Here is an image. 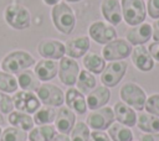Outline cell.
I'll return each instance as SVG.
<instances>
[{
	"label": "cell",
	"instance_id": "ba28073f",
	"mask_svg": "<svg viewBox=\"0 0 159 141\" xmlns=\"http://www.w3.org/2000/svg\"><path fill=\"white\" fill-rule=\"evenodd\" d=\"M88 36L96 43L107 45L117 38V31L113 25L104 21H93L88 26Z\"/></svg>",
	"mask_w": 159,
	"mask_h": 141
},
{
	"label": "cell",
	"instance_id": "603a6c76",
	"mask_svg": "<svg viewBox=\"0 0 159 141\" xmlns=\"http://www.w3.org/2000/svg\"><path fill=\"white\" fill-rule=\"evenodd\" d=\"M16 79H17V84L21 88V90H27V92L35 93V92H37V89L41 85V82L39 80V78L36 77L34 70H30V69H25V70L17 73Z\"/></svg>",
	"mask_w": 159,
	"mask_h": 141
},
{
	"label": "cell",
	"instance_id": "ac0fdd59",
	"mask_svg": "<svg viewBox=\"0 0 159 141\" xmlns=\"http://www.w3.org/2000/svg\"><path fill=\"white\" fill-rule=\"evenodd\" d=\"M58 72V63L53 59H40L34 68V73L39 78L40 82H48L57 75Z\"/></svg>",
	"mask_w": 159,
	"mask_h": 141
},
{
	"label": "cell",
	"instance_id": "7c38bea8",
	"mask_svg": "<svg viewBox=\"0 0 159 141\" xmlns=\"http://www.w3.org/2000/svg\"><path fill=\"white\" fill-rule=\"evenodd\" d=\"M114 113L113 109L109 106H103L99 109L93 110L87 116V125L88 127L98 131L107 130L114 122Z\"/></svg>",
	"mask_w": 159,
	"mask_h": 141
},
{
	"label": "cell",
	"instance_id": "cb8c5ba5",
	"mask_svg": "<svg viewBox=\"0 0 159 141\" xmlns=\"http://www.w3.org/2000/svg\"><path fill=\"white\" fill-rule=\"evenodd\" d=\"M138 129L145 134H157L159 132V118L149 114V113H140L137 116Z\"/></svg>",
	"mask_w": 159,
	"mask_h": 141
},
{
	"label": "cell",
	"instance_id": "5bb4252c",
	"mask_svg": "<svg viewBox=\"0 0 159 141\" xmlns=\"http://www.w3.org/2000/svg\"><path fill=\"white\" fill-rule=\"evenodd\" d=\"M89 49V37L88 36H76L68 38L65 42V52L70 58L83 57Z\"/></svg>",
	"mask_w": 159,
	"mask_h": 141
},
{
	"label": "cell",
	"instance_id": "f1b7e54d",
	"mask_svg": "<svg viewBox=\"0 0 159 141\" xmlns=\"http://www.w3.org/2000/svg\"><path fill=\"white\" fill-rule=\"evenodd\" d=\"M56 130L52 125H39L37 127H32L27 137L30 141H51L55 136Z\"/></svg>",
	"mask_w": 159,
	"mask_h": 141
},
{
	"label": "cell",
	"instance_id": "8d00e7d4",
	"mask_svg": "<svg viewBox=\"0 0 159 141\" xmlns=\"http://www.w3.org/2000/svg\"><path fill=\"white\" fill-rule=\"evenodd\" d=\"M89 141H112L111 137L108 136V134L103 132V131H98V130H93L89 134Z\"/></svg>",
	"mask_w": 159,
	"mask_h": 141
},
{
	"label": "cell",
	"instance_id": "6da1fadb",
	"mask_svg": "<svg viewBox=\"0 0 159 141\" xmlns=\"http://www.w3.org/2000/svg\"><path fill=\"white\" fill-rule=\"evenodd\" d=\"M51 19L53 26L58 32L63 35H70L73 32L76 26V15L68 4L58 2L52 6Z\"/></svg>",
	"mask_w": 159,
	"mask_h": 141
},
{
	"label": "cell",
	"instance_id": "9a60e30c",
	"mask_svg": "<svg viewBox=\"0 0 159 141\" xmlns=\"http://www.w3.org/2000/svg\"><path fill=\"white\" fill-rule=\"evenodd\" d=\"M152 38V25L143 22L137 26H132L128 28L125 33V40L132 46H142L147 43Z\"/></svg>",
	"mask_w": 159,
	"mask_h": 141
},
{
	"label": "cell",
	"instance_id": "7bdbcfd3",
	"mask_svg": "<svg viewBox=\"0 0 159 141\" xmlns=\"http://www.w3.org/2000/svg\"><path fill=\"white\" fill-rule=\"evenodd\" d=\"M1 124H4V118H2V114L0 113V125Z\"/></svg>",
	"mask_w": 159,
	"mask_h": 141
},
{
	"label": "cell",
	"instance_id": "d590c367",
	"mask_svg": "<svg viewBox=\"0 0 159 141\" xmlns=\"http://www.w3.org/2000/svg\"><path fill=\"white\" fill-rule=\"evenodd\" d=\"M147 14L152 19H159V0H148L147 2Z\"/></svg>",
	"mask_w": 159,
	"mask_h": 141
},
{
	"label": "cell",
	"instance_id": "ffe728a7",
	"mask_svg": "<svg viewBox=\"0 0 159 141\" xmlns=\"http://www.w3.org/2000/svg\"><path fill=\"white\" fill-rule=\"evenodd\" d=\"M109 99H111V90L107 87L104 85L96 87L91 93L87 94L86 98L87 108H89L91 110L103 108L109 101Z\"/></svg>",
	"mask_w": 159,
	"mask_h": 141
},
{
	"label": "cell",
	"instance_id": "2e32d148",
	"mask_svg": "<svg viewBox=\"0 0 159 141\" xmlns=\"http://www.w3.org/2000/svg\"><path fill=\"white\" fill-rule=\"evenodd\" d=\"M132 62L135 66V68L140 72H149L154 68V59L152 58L149 51L144 45L142 46H134L130 53Z\"/></svg>",
	"mask_w": 159,
	"mask_h": 141
},
{
	"label": "cell",
	"instance_id": "60d3db41",
	"mask_svg": "<svg viewBox=\"0 0 159 141\" xmlns=\"http://www.w3.org/2000/svg\"><path fill=\"white\" fill-rule=\"evenodd\" d=\"M51 141H71L70 136L66 134H55V136L51 139Z\"/></svg>",
	"mask_w": 159,
	"mask_h": 141
},
{
	"label": "cell",
	"instance_id": "f546056e",
	"mask_svg": "<svg viewBox=\"0 0 159 141\" xmlns=\"http://www.w3.org/2000/svg\"><path fill=\"white\" fill-rule=\"evenodd\" d=\"M56 118V110L52 106H42L34 114V122L37 125H50L52 121H55Z\"/></svg>",
	"mask_w": 159,
	"mask_h": 141
},
{
	"label": "cell",
	"instance_id": "4316f807",
	"mask_svg": "<svg viewBox=\"0 0 159 141\" xmlns=\"http://www.w3.org/2000/svg\"><path fill=\"white\" fill-rule=\"evenodd\" d=\"M96 84H97L96 78L91 72H88L86 69L80 70V74H78L77 80H76V87L82 94L91 93L96 88Z\"/></svg>",
	"mask_w": 159,
	"mask_h": 141
},
{
	"label": "cell",
	"instance_id": "277c9868",
	"mask_svg": "<svg viewBox=\"0 0 159 141\" xmlns=\"http://www.w3.org/2000/svg\"><path fill=\"white\" fill-rule=\"evenodd\" d=\"M4 19L6 24L14 30H26L31 24L30 11L20 4H10L4 10Z\"/></svg>",
	"mask_w": 159,
	"mask_h": 141
},
{
	"label": "cell",
	"instance_id": "4dcf8cb0",
	"mask_svg": "<svg viewBox=\"0 0 159 141\" xmlns=\"http://www.w3.org/2000/svg\"><path fill=\"white\" fill-rule=\"evenodd\" d=\"M17 88H19L17 79L14 74L4 70L0 72V92L10 94V93L17 92Z\"/></svg>",
	"mask_w": 159,
	"mask_h": 141
},
{
	"label": "cell",
	"instance_id": "8fae6325",
	"mask_svg": "<svg viewBox=\"0 0 159 141\" xmlns=\"http://www.w3.org/2000/svg\"><path fill=\"white\" fill-rule=\"evenodd\" d=\"M80 70L81 69H80V64L77 63V61L66 56L60 59L57 75L62 84L67 87H73L76 85V80L80 74Z\"/></svg>",
	"mask_w": 159,
	"mask_h": 141
},
{
	"label": "cell",
	"instance_id": "e0dca14e",
	"mask_svg": "<svg viewBox=\"0 0 159 141\" xmlns=\"http://www.w3.org/2000/svg\"><path fill=\"white\" fill-rule=\"evenodd\" d=\"M101 12L106 21L113 26H117L122 22V7L119 0H102Z\"/></svg>",
	"mask_w": 159,
	"mask_h": 141
},
{
	"label": "cell",
	"instance_id": "f35d334b",
	"mask_svg": "<svg viewBox=\"0 0 159 141\" xmlns=\"http://www.w3.org/2000/svg\"><path fill=\"white\" fill-rule=\"evenodd\" d=\"M152 38L159 41V19H157L152 25Z\"/></svg>",
	"mask_w": 159,
	"mask_h": 141
},
{
	"label": "cell",
	"instance_id": "7402d4cb",
	"mask_svg": "<svg viewBox=\"0 0 159 141\" xmlns=\"http://www.w3.org/2000/svg\"><path fill=\"white\" fill-rule=\"evenodd\" d=\"M113 113H114V118H116L117 122H119V124H123L128 127H132L137 124L135 110L123 101H117L114 104Z\"/></svg>",
	"mask_w": 159,
	"mask_h": 141
},
{
	"label": "cell",
	"instance_id": "d6a6232c",
	"mask_svg": "<svg viewBox=\"0 0 159 141\" xmlns=\"http://www.w3.org/2000/svg\"><path fill=\"white\" fill-rule=\"evenodd\" d=\"M27 134L26 131L17 127H6L0 136V141H26Z\"/></svg>",
	"mask_w": 159,
	"mask_h": 141
},
{
	"label": "cell",
	"instance_id": "52a82bcc",
	"mask_svg": "<svg viewBox=\"0 0 159 141\" xmlns=\"http://www.w3.org/2000/svg\"><path fill=\"white\" fill-rule=\"evenodd\" d=\"M128 68V63L125 61H113L106 64L103 72L101 73V82L107 88L116 87L124 77Z\"/></svg>",
	"mask_w": 159,
	"mask_h": 141
},
{
	"label": "cell",
	"instance_id": "3957f363",
	"mask_svg": "<svg viewBox=\"0 0 159 141\" xmlns=\"http://www.w3.org/2000/svg\"><path fill=\"white\" fill-rule=\"evenodd\" d=\"M120 7L123 20L130 27L144 22L147 16V5L144 0H120Z\"/></svg>",
	"mask_w": 159,
	"mask_h": 141
},
{
	"label": "cell",
	"instance_id": "5b68a950",
	"mask_svg": "<svg viewBox=\"0 0 159 141\" xmlns=\"http://www.w3.org/2000/svg\"><path fill=\"white\" fill-rule=\"evenodd\" d=\"M119 96L123 103H125L127 105H129L130 108L138 111H142L144 109L148 98L145 92L142 89V87L133 82H127L122 85L119 90Z\"/></svg>",
	"mask_w": 159,
	"mask_h": 141
},
{
	"label": "cell",
	"instance_id": "74e56055",
	"mask_svg": "<svg viewBox=\"0 0 159 141\" xmlns=\"http://www.w3.org/2000/svg\"><path fill=\"white\" fill-rule=\"evenodd\" d=\"M148 51L152 56V58L157 62H159V41H154L148 46Z\"/></svg>",
	"mask_w": 159,
	"mask_h": 141
},
{
	"label": "cell",
	"instance_id": "1f68e13d",
	"mask_svg": "<svg viewBox=\"0 0 159 141\" xmlns=\"http://www.w3.org/2000/svg\"><path fill=\"white\" fill-rule=\"evenodd\" d=\"M89 127L86 122L80 121L75 124L73 129L71 130V141H89Z\"/></svg>",
	"mask_w": 159,
	"mask_h": 141
},
{
	"label": "cell",
	"instance_id": "d4e9b609",
	"mask_svg": "<svg viewBox=\"0 0 159 141\" xmlns=\"http://www.w3.org/2000/svg\"><path fill=\"white\" fill-rule=\"evenodd\" d=\"M83 67L92 74H101L106 67V59L96 52H87L82 58Z\"/></svg>",
	"mask_w": 159,
	"mask_h": 141
},
{
	"label": "cell",
	"instance_id": "ee69618b",
	"mask_svg": "<svg viewBox=\"0 0 159 141\" xmlns=\"http://www.w3.org/2000/svg\"><path fill=\"white\" fill-rule=\"evenodd\" d=\"M68 2H78V1H81V0H67Z\"/></svg>",
	"mask_w": 159,
	"mask_h": 141
},
{
	"label": "cell",
	"instance_id": "4fadbf2b",
	"mask_svg": "<svg viewBox=\"0 0 159 141\" xmlns=\"http://www.w3.org/2000/svg\"><path fill=\"white\" fill-rule=\"evenodd\" d=\"M37 52L42 58L46 59H61L65 57V43L52 38H43L37 45Z\"/></svg>",
	"mask_w": 159,
	"mask_h": 141
},
{
	"label": "cell",
	"instance_id": "b9f144b4",
	"mask_svg": "<svg viewBox=\"0 0 159 141\" xmlns=\"http://www.w3.org/2000/svg\"><path fill=\"white\" fill-rule=\"evenodd\" d=\"M43 2H45L46 5H48V6H55L56 4L61 2V0H43Z\"/></svg>",
	"mask_w": 159,
	"mask_h": 141
},
{
	"label": "cell",
	"instance_id": "83f0119b",
	"mask_svg": "<svg viewBox=\"0 0 159 141\" xmlns=\"http://www.w3.org/2000/svg\"><path fill=\"white\" fill-rule=\"evenodd\" d=\"M108 136L112 141H133V132L123 124L113 122L108 127Z\"/></svg>",
	"mask_w": 159,
	"mask_h": 141
},
{
	"label": "cell",
	"instance_id": "836d02e7",
	"mask_svg": "<svg viewBox=\"0 0 159 141\" xmlns=\"http://www.w3.org/2000/svg\"><path fill=\"white\" fill-rule=\"evenodd\" d=\"M144 109L147 113L159 118V94H152L147 98Z\"/></svg>",
	"mask_w": 159,
	"mask_h": 141
},
{
	"label": "cell",
	"instance_id": "9c48e42d",
	"mask_svg": "<svg viewBox=\"0 0 159 141\" xmlns=\"http://www.w3.org/2000/svg\"><path fill=\"white\" fill-rule=\"evenodd\" d=\"M12 103H14V108L17 111L26 114H35L41 105V101L37 98V95L34 92H27V90L15 92L12 96Z\"/></svg>",
	"mask_w": 159,
	"mask_h": 141
},
{
	"label": "cell",
	"instance_id": "e575fe53",
	"mask_svg": "<svg viewBox=\"0 0 159 141\" xmlns=\"http://www.w3.org/2000/svg\"><path fill=\"white\" fill-rule=\"evenodd\" d=\"M14 109V103H12V98L6 94L0 92V113L1 114H10Z\"/></svg>",
	"mask_w": 159,
	"mask_h": 141
},
{
	"label": "cell",
	"instance_id": "d6986e66",
	"mask_svg": "<svg viewBox=\"0 0 159 141\" xmlns=\"http://www.w3.org/2000/svg\"><path fill=\"white\" fill-rule=\"evenodd\" d=\"M76 116L75 113L70 108L61 106L58 111H56V118H55V126L61 134H70L71 130L75 126Z\"/></svg>",
	"mask_w": 159,
	"mask_h": 141
},
{
	"label": "cell",
	"instance_id": "f6af8a7d",
	"mask_svg": "<svg viewBox=\"0 0 159 141\" xmlns=\"http://www.w3.org/2000/svg\"><path fill=\"white\" fill-rule=\"evenodd\" d=\"M1 132H2V131H1V127H0V136H1Z\"/></svg>",
	"mask_w": 159,
	"mask_h": 141
},
{
	"label": "cell",
	"instance_id": "44dd1931",
	"mask_svg": "<svg viewBox=\"0 0 159 141\" xmlns=\"http://www.w3.org/2000/svg\"><path fill=\"white\" fill-rule=\"evenodd\" d=\"M65 101L67 104V108H70L72 111L82 115L87 111V103L84 95L77 89L68 87L66 94H65Z\"/></svg>",
	"mask_w": 159,
	"mask_h": 141
},
{
	"label": "cell",
	"instance_id": "ab89813d",
	"mask_svg": "<svg viewBox=\"0 0 159 141\" xmlns=\"http://www.w3.org/2000/svg\"><path fill=\"white\" fill-rule=\"evenodd\" d=\"M140 141H159V132L157 134H144L140 136Z\"/></svg>",
	"mask_w": 159,
	"mask_h": 141
},
{
	"label": "cell",
	"instance_id": "484cf974",
	"mask_svg": "<svg viewBox=\"0 0 159 141\" xmlns=\"http://www.w3.org/2000/svg\"><path fill=\"white\" fill-rule=\"evenodd\" d=\"M9 122L17 129H21L24 131H30L34 127V119L30 116V114L21 113V111H11L9 114Z\"/></svg>",
	"mask_w": 159,
	"mask_h": 141
},
{
	"label": "cell",
	"instance_id": "7a4b0ae2",
	"mask_svg": "<svg viewBox=\"0 0 159 141\" xmlns=\"http://www.w3.org/2000/svg\"><path fill=\"white\" fill-rule=\"evenodd\" d=\"M35 64V58L31 53L26 51H12L7 53L1 62V68L4 72L17 74L25 69H29Z\"/></svg>",
	"mask_w": 159,
	"mask_h": 141
},
{
	"label": "cell",
	"instance_id": "8992f818",
	"mask_svg": "<svg viewBox=\"0 0 159 141\" xmlns=\"http://www.w3.org/2000/svg\"><path fill=\"white\" fill-rule=\"evenodd\" d=\"M132 45L124 38H116L102 48V57L106 61H124L132 53Z\"/></svg>",
	"mask_w": 159,
	"mask_h": 141
},
{
	"label": "cell",
	"instance_id": "30bf717a",
	"mask_svg": "<svg viewBox=\"0 0 159 141\" xmlns=\"http://www.w3.org/2000/svg\"><path fill=\"white\" fill-rule=\"evenodd\" d=\"M37 98L40 101L46 106H61L65 101V94L55 84L51 83H43L40 85V88L36 92Z\"/></svg>",
	"mask_w": 159,
	"mask_h": 141
}]
</instances>
